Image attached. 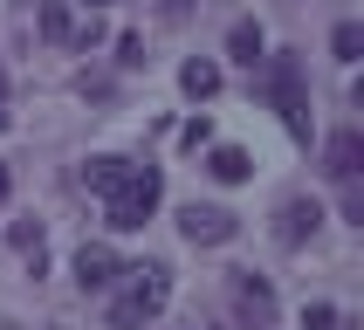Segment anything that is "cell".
I'll list each match as a JSON object with an SVG mask.
<instances>
[{"label": "cell", "instance_id": "1", "mask_svg": "<svg viewBox=\"0 0 364 330\" xmlns=\"http://www.w3.org/2000/svg\"><path fill=\"white\" fill-rule=\"evenodd\" d=\"M117 282L124 289H117V303H110V316H103L110 330H144L172 303V268L165 262H131V268H117Z\"/></svg>", "mask_w": 364, "mask_h": 330}, {"label": "cell", "instance_id": "2", "mask_svg": "<svg viewBox=\"0 0 364 330\" xmlns=\"http://www.w3.org/2000/svg\"><path fill=\"white\" fill-rule=\"evenodd\" d=\"M159 200H165V172H159V165H131V172H124V186L103 200V213H110V227H117V234H138V227L159 213Z\"/></svg>", "mask_w": 364, "mask_h": 330}, {"label": "cell", "instance_id": "3", "mask_svg": "<svg viewBox=\"0 0 364 330\" xmlns=\"http://www.w3.org/2000/svg\"><path fill=\"white\" fill-rule=\"evenodd\" d=\"M262 62H268V97H275V110H282L289 138H309V97H303L296 55H262Z\"/></svg>", "mask_w": 364, "mask_h": 330}, {"label": "cell", "instance_id": "4", "mask_svg": "<svg viewBox=\"0 0 364 330\" xmlns=\"http://www.w3.org/2000/svg\"><path fill=\"white\" fill-rule=\"evenodd\" d=\"M179 234H186L193 247H220V241H234V234H241V220H234L227 206H200V200H193V206L179 213Z\"/></svg>", "mask_w": 364, "mask_h": 330}, {"label": "cell", "instance_id": "5", "mask_svg": "<svg viewBox=\"0 0 364 330\" xmlns=\"http://www.w3.org/2000/svg\"><path fill=\"white\" fill-rule=\"evenodd\" d=\"M234 316L247 330H275V289L262 275H234Z\"/></svg>", "mask_w": 364, "mask_h": 330}, {"label": "cell", "instance_id": "6", "mask_svg": "<svg viewBox=\"0 0 364 330\" xmlns=\"http://www.w3.org/2000/svg\"><path fill=\"white\" fill-rule=\"evenodd\" d=\"M316 227H323V206H316V200H282V213H275V241L303 247Z\"/></svg>", "mask_w": 364, "mask_h": 330}, {"label": "cell", "instance_id": "7", "mask_svg": "<svg viewBox=\"0 0 364 330\" xmlns=\"http://www.w3.org/2000/svg\"><path fill=\"white\" fill-rule=\"evenodd\" d=\"M323 172H330L337 186L358 179V172H364V131H330V144H323Z\"/></svg>", "mask_w": 364, "mask_h": 330}, {"label": "cell", "instance_id": "8", "mask_svg": "<svg viewBox=\"0 0 364 330\" xmlns=\"http://www.w3.org/2000/svg\"><path fill=\"white\" fill-rule=\"evenodd\" d=\"M117 255H110V247H103V241H82L76 247V282L82 289H110V282H117Z\"/></svg>", "mask_w": 364, "mask_h": 330}, {"label": "cell", "instance_id": "9", "mask_svg": "<svg viewBox=\"0 0 364 330\" xmlns=\"http://www.w3.org/2000/svg\"><path fill=\"white\" fill-rule=\"evenodd\" d=\"M124 172H131V159H117V151H103V159H90V165H82V186H90L97 200H110V193L124 186Z\"/></svg>", "mask_w": 364, "mask_h": 330}, {"label": "cell", "instance_id": "10", "mask_svg": "<svg viewBox=\"0 0 364 330\" xmlns=\"http://www.w3.org/2000/svg\"><path fill=\"white\" fill-rule=\"evenodd\" d=\"M262 48H268L262 21H234V28H227V55H234V62H247V69H255V62H262Z\"/></svg>", "mask_w": 364, "mask_h": 330}, {"label": "cell", "instance_id": "11", "mask_svg": "<svg viewBox=\"0 0 364 330\" xmlns=\"http://www.w3.org/2000/svg\"><path fill=\"white\" fill-rule=\"evenodd\" d=\"M179 90H186V97H193V103H206V97H213V90H220V62L193 55V62H186V69H179Z\"/></svg>", "mask_w": 364, "mask_h": 330}, {"label": "cell", "instance_id": "12", "mask_svg": "<svg viewBox=\"0 0 364 330\" xmlns=\"http://www.w3.org/2000/svg\"><path fill=\"white\" fill-rule=\"evenodd\" d=\"M206 172H213V179H227V186H241L247 172H255V159H247L241 144H213V159H206Z\"/></svg>", "mask_w": 364, "mask_h": 330}, {"label": "cell", "instance_id": "13", "mask_svg": "<svg viewBox=\"0 0 364 330\" xmlns=\"http://www.w3.org/2000/svg\"><path fill=\"white\" fill-rule=\"evenodd\" d=\"M330 55H337V62H358V55H364V28H358V21H337V35H330Z\"/></svg>", "mask_w": 364, "mask_h": 330}, {"label": "cell", "instance_id": "14", "mask_svg": "<svg viewBox=\"0 0 364 330\" xmlns=\"http://www.w3.org/2000/svg\"><path fill=\"white\" fill-rule=\"evenodd\" d=\"M41 35H48V41H69V35H76V21H69L62 0H41Z\"/></svg>", "mask_w": 364, "mask_h": 330}, {"label": "cell", "instance_id": "15", "mask_svg": "<svg viewBox=\"0 0 364 330\" xmlns=\"http://www.w3.org/2000/svg\"><path fill=\"white\" fill-rule=\"evenodd\" d=\"M330 324H337V309H330V303H309L303 309V330H330Z\"/></svg>", "mask_w": 364, "mask_h": 330}, {"label": "cell", "instance_id": "16", "mask_svg": "<svg viewBox=\"0 0 364 330\" xmlns=\"http://www.w3.org/2000/svg\"><path fill=\"white\" fill-rule=\"evenodd\" d=\"M117 62H124V69H138V62H144V41L124 35V41H117Z\"/></svg>", "mask_w": 364, "mask_h": 330}, {"label": "cell", "instance_id": "17", "mask_svg": "<svg viewBox=\"0 0 364 330\" xmlns=\"http://www.w3.org/2000/svg\"><path fill=\"white\" fill-rule=\"evenodd\" d=\"M14 247H21V255H35V247H41V227L21 220V227H14Z\"/></svg>", "mask_w": 364, "mask_h": 330}, {"label": "cell", "instance_id": "18", "mask_svg": "<svg viewBox=\"0 0 364 330\" xmlns=\"http://www.w3.org/2000/svg\"><path fill=\"white\" fill-rule=\"evenodd\" d=\"M7 193H14V179H7V165H0V200H7Z\"/></svg>", "mask_w": 364, "mask_h": 330}, {"label": "cell", "instance_id": "19", "mask_svg": "<svg viewBox=\"0 0 364 330\" xmlns=\"http://www.w3.org/2000/svg\"><path fill=\"white\" fill-rule=\"evenodd\" d=\"M330 330H358V324H344V316H337V324H330Z\"/></svg>", "mask_w": 364, "mask_h": 330}, {"label": "cell", "instance_id": "20", "mask_svg": "<svg viewBox=\"0 0 364 330\" xmlns=\"http://www.w3.org/2000/svg\"><path fill=\"white\" fill-rule=\"evenodd\" d=\"M0 103H7V76H0Z\"/></svg>", "mask_w": 364, "mask_h": 330}, {"label": "cell", "instance_id": "21", "mask_svg": "<svg viewBox=\"0 0 364 330\" xmlns=\"http://www.w3.org/2000/svg\"><path fill=\"white\" fill-rule=\"evenodd\" d=\"M90 7H110V0H90Z\"/></svg>", "mask_w": 364, "mask_h": 330}, {"label": "cell", "instance_id": "22", "mask_svg": "<svg viewBox=\"0 0 364 330\" xmlns=\"http://www.w3.org/2000/svg\"><path fill=\"white\" fill-rule=\"evenodd\" d=\"M0 124H7V103H0Z\"/></svg>", "mask_w": 364, "mask_h": 330}, {"label": "cell", "instance_id": "23", "mask_svg": "<svg viewBox=\"0 0 364 330\" xmlns=\"http://www.w3.org/2000/svg\"><path fill=\"white\" fill-rule=\"evenodd\" d=\"M0 330H14V324H0Z\"/></svg>", "mask_w": 364, "mask_h": 330}]
</instances>
